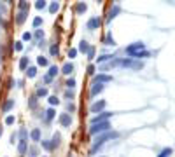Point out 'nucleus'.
<instances>
[{
	"label": "nucleus",
	"instance_id": "nucleus-1",
	"mask_svg": "<svg viewBox=\"0 0 175 157\" xmlns=\"http://www.w3.org/2000/svg\"><path fill=\"white\" fill-rule=\"evenodd\" d=\"M116 138H119V133L117 131H107V133H102V135H98L95 140H93V147H91V154H95L100 147L105 143V141H109V140H116Z\"/></svg>",
	"mask_w": 175,
	"mask_h": 157
},
{
	"label": "nucleus",
	"instance_id": "nucleus-2",
	"mask_svg": "<svg viewBox=\"0 0 175 157\" xmlns=\"http://www.w3.org/2000/svg\"><path fill=\"white\" fill-rule=\"evenodd\" d=\"M107 131H110V122L109 121L107 122L91 124V127H89V135L91 136H98V135H102V133H107Z\"/></svg>",
	"mask_w": 175,
	"mask_h": 157
},
{
	"label": "nucleus",
	"instance_id": "nucleus-3",
	"mask_svg": "<svg viewBox=\"0 0 175 157\" xmlns=\"http://www.w3.org/2000/svg\"><path fill=\"white\" fill-rule=\"evenodd\" d=\"M140 51H145V44L142 40H138V42H133V44H130V45H126V54L130 56V58H133L137 52H140Z\"/></svg>",
	"mask_w": 175,
	"mask_h": 157
},
{
	"label": "nucleus",
	"instance_id": "nucleus-4",
	"mask_svg": "<svg viewBox=\"0 0 175 157\" xmlns=\"http://www.w3.org/2000/svg\"><path fill=\"white\" fill-rule=\"evenodd\" d=\"M112 112H102V114H98L96 117H93L91 119V124H98V122H107L110 117H112Z\"/></svg>",
	"mask_w": 175,
	"mask_h": 157
},
{
	"label": "nucleus",
	"instance_id": "nucleus-5",
	"mask_svg": "<svg viewBox=\"0 0 175 157\" xmlns=\"http://www.w3.org/2000/svg\"><path fill=\"white\" fill-rule=\"evenodd\" d=\"M102 26V19L98 18V16H95V18H89L88 23H86V28L88 30H98Z\"/></svg>",
	"mask_w": 175,
	"mask_h": 157
},
{
	"label": "nucleus",
	"instance_id": "nucleus-6",
	"mask_svg": "<svg viewBox=\"0 0 175 157\" xmlns=\"http://www.w3.org/2000/svg\"><path fill=\"white\" fill-rule=\"evenodd\" d=\"M105 106H107V101H105V100H98L96 103L91 105V112H95V114H102L103 110H105Z\"/></svg>",
	"mask_w": 175,
	"mask_h": 157
},
{
	"label": "nucleus",
	"instance_id": "nucleus-7",
	"mask_svg": "<svg viewBox=\"0 0 175 157\" xmlns=\"http://www.w3.org/2000/svg\"><path fill=\"white\" fill-rule=\"evenodd\" d=\"M119 12H121V5H119V4H114L112 7H110V10H109V14H107V23H110Z\"/></svg>",
	"mask_w": 175,
	"mask_h": 157
},
{
	"label": "nucleus",
	"instance_id": "nucleus-8",
	"mask_svg": "<svg viewBox=\"0 0 175 157\" xmlns=\"http://www.w3.org/2000/svg\"><path fill=\"white\" fill-rule=\"evenodd\" d=\"M58 121H60V124L63 126V127H70V124H72V115L70 114H60V117H58Z\"/></svg>",
	"mask_w": 175,
	"mask_h": 157
},
{
	"label": "nucleus",
	"instance_id": "nucleus-9",
	"mask_svg": "<svg viewBox=\"0 0 175 157\" xmlns=\"http://www.w3.org/2000/svg\"><path fill=\"white\" fill-rule=\"evenodd\" d=\"M103 89H105V87H103V84L93 82V84H91V91H89V96H91V98H95L96 94H100V93H102Z\"/></svg>",
	"mask_w": 175,
	"mask_h": 157
},
{
	"label": "nucleus",
	"instance_id": "nucleus-10",
	"mask_svg": "<svg viewBox=\"0 0 175 157\" xmlns=\"http://www.w3.org/2000/svg\"><path fill=\"white\" fill-rule=\"evenodd\" d=\"M95 82H98V84H107V82H112V75H105V73H98V75H95Z\"/></svg>",
	"mask_w": 175,
	"mask_h": 157
},
{
	"label": "nucleus",
	"instance_id": "nucleus-11",
	"mask_svg": "<svg viewBox=\"0 0 175 157\" xmlns=\"http://www.w3.org/2000/svg\"><path fill=\"white\" fill-rule=\"evenodd\" d=\"M89 47H91V45H89V44H88L86 40H81V42H79V49H77V52H83V54H88V51H89Z\"/></svg>",
	"mask_w": 175,
	"mask_h": 157
},
{
	"label": "nucleus",
	"instance_id": "nucleus-12",
	"mask_svg": "<svg viewBox=\"0 0 175 157\" xmlns=\"http://www.w3.org/2000/svg\"><path fill=\"white\" fill-rule=\"evenodd\" d=\"M103 44H105V45H109V47H116V40L112 39V33H110V31L105 35V39H103Z\"/></svg>",
	"mask_w": 175,
	"mask_h": 157
},
{
	"label": "nucleus",
	"instance_id": "nucleus-13",
	"mask_svg": "<svg viewBox=\"0 0 175 157\" xmlns=\"http://www.w3.org/2000/svg\"><path fill=\"white\" fill-rule=\"evenodd\" d=\"M172 154H173V148H172V147H165L163 150H159L158 157H170Z\"/></svg>",
	"mask_w": 175,
	"mask_h": 157
},
{
	"label": "nucleus",
	"instance_id": "nucleus-14",
	"mask_svg": "<svg viewBox=\"0 0 175 157\" xmlns=\"http://www.w3.org/2000/svg\"><path fill=\"white\" fill-rule=\"evenodd\" d=\"M72 72H74V65L72 63H65V65L62 66V73L63 75H70Z\"/></svg>",
	"mask_w": 175,
	"mask_h": 157
},
{
	"label": "nucleus",
	"instance_id": "nucleus-15",
	"mask_svg": "<svg viewBox=\"0 0 175 157\" xmlns=\"http://www.w3.org/2000/svg\"><path fill=\"white\" fill-rule=\"evenodd\" d=\"M26 16H28V12H18L16 14V25H23L26 21Z\"/></svg>",
	"mask_w": 175,
	"mask_h": 157
},
{
	"label": "nucleus",
	"instance_id": "nucleus-16",
	"mask_svg": "<svg viewBox=\"0 0 175 157\" xmlns=\"http://www.w3.org/2000/svg\"><path fill=\"white\" fill-rule=\"evenodd\" d=\"M37 98H46V96H49V91H47V87H37V94H35Z\"/></svg>",
	"mask_w": 175,
	"mask_h": 157
},
{
	"label": "nucleus",
	"instance_id": "nucleus-17",
	"mask_svg": "<svg viewBox=\"0 0 175 157\" xmlns=\"http://www.w3.org/2000/svg\"><path fill=\"white\" fill-rule=\"evenodd\" d=\"M26 150H28V141H21V140H20V141H18V152L23 156Z\"/></svg>",
	"mask_w": 175,
	"mask_h": 157
},
{
	"label": "nucleus",
	"instance_id": "nucleus-18",
	"mask_svg": "<svg viewBox=\"0 0 175 157\" xmlns=\"http://www.w3.org/2000/svg\"><path fill=\"white\" fill-rule=\"evenodd\" d=\"M54 117H56V110H54V108H47V110H46V122L53 121Z\"/></svg>",
	"mask_w": 175,
	"mask_h": 157
},
{
	"label": "nucleus",
	"instance_id": "nucleus-19",
	"mask_svg": "<svg viewBox=\"0 0 175 157\" xmlns=\"http://www.w3.org/2000/svg\"><path fill=\"white\" fill-rule=\"evenodd\" d=\"M86 10H88V5H86L84 2H79V4L75 5V12H77V14H84Z\"/></svg>",
	"mask_w": 175,
	"mask_h": 157
},
{
	"label": "nucleus",
	"instance_id": "nucleus-20",
	"mask_svg": "<svg viewBox=\"0 0 175 157\" xmlns=\"http://www.w3.org/2000/svg\"><path fill=\"white\" fill-rule=\"evenodd\" d=\"M18 9H20V12H28V9H30V5H28V2L21 0V2H18Z\"/></svg>",
	"mask_w": 175,
	"mask_h": 157
},
{
	"label": "nucleus",
	"instance_id": "nucleus-21",
	"mask_svg": "<svg viewBox=\"0 0 175 157\" xmlns=\"http://www.w3.org/2000/svg\"><path fill=\"white\" fill-rule=\"evenodd\" d=\"M149 56H151V52H149V51H140V52H137V54L133 56V60H138V61H140V60L149 58Z\"/></svg>",
	"mask_w": 175,
	"mask_h": 157
},
{
	"label": "nucleus",
	"instance_id": "nucleus-22",
	"mask_svg": "<svg viewBox=\"0 0 175 157\" xmlns=\"http://www.w3.org/2000/svg\"><path fill=\"white\" fill-rule=\"evenodd\" d=\"M30 66V61H28V58L25 56V58H21L20 60V70H25L26 72V68Z\"/></svg>",
	"mask_w": 175,
	"mask_h": 157
},
{
	"label": "nucleus",
	"instance_id": "nucleus-23",
	"mask_svg": "<svg viewBox=\"0 0 175 157\" xmlns=\"http://www.w3.org/2000/svg\"><path fill=\"white\" fill-rule=\"evenodd\" d=\"M37 66H49V60L46 56H39L37 58Z\"/></svg>",
	"mask_w": 175,
	"mask_h": 157
},
{
	"label": "nucleus",
	"instance_id": "nucleus-24",
	"mask_svg": "<svg viewBox=\"0 0 175 157\" xmlns=\"http://www.w3.org/2000/svg\"><path fill=\"white\" fill-rule=\"evenodd\" d=\"M12 106H14V100H11V98H9V100H5V103H4V106H2V110L7 114Z\"/></svg>",
	"mask_w": 175,
	"mask_h": 157
},
{
	"label": "nucleus",
	"instance_id": "nucleus-25",
	"mask_svg": "<svg viewBox=\"0 0 175 157\" xmlns=\"http://www.w3.org/2000/svg\"><path fill=\"white\" fill-rule=\"evenodd\" d=\"M58 72H60V68H58L56 65H49V72H47V75H49L51 79H53V77H56Z\"/></svg>",
	"mask_w": 175,
	"mask_h": 157
},
{
	"label": "nucleus",
	"instance_id": "nucleus-26",
	"mask_svg": "<svg viewBox=\"0 0 175 157\" xmlns=\"http://www.w3.org/2000/svg\"><path fill=\"white\" fill-rule=\"evenodd\" d=\"M30 138L33 141H41V129H32Z\"/></svg>",
	"mask_w": 175,
	"mask_h": 157
},
{
	"label": "nucleus",
	"instance_id": "nucleus-27",
	"mask_svg": "<svg viewBox=\"0 0 175 157\" xmlns=\"http://www.w3.org/2000/svg\"><path fill=\"white\" fill-rule=\"evenodd\" d=\"M60 141H62V135L60 133H54V136H53V140H51L53 148H56V147L60 145Z\"/></svg>",
	"mask_w": 175,
	"mask_h": 157
},
{
	"label": "nucleus",
	"instance_id": "nucleus-28",
	"mask_svg": "<svg viewBox=\"0 0 175 157\" xmlns=\"http://www.w3.org/2000/svg\"><path fill=\"white\" fill-rule=\"evenodd\" d=\"M26 75H28L30 79H33V77L37 75V66H28V68H26Z\"/></svg>",
	"mask_w": 175,
	"mask_h": 157
},
{
	"label": "nucleus",
	"instance_id": "nucleus-29",
	"mask_svg": "<svg viewBox=\"0 0 175 157\" xmlns=\"http://www.w3.org/2000/svg\"><path fill=\"white\" fill-rule=\"evenodd\" d=\"M47 101H49V105H51V108H53V106H58V105H60V100H58L56 96H47Z\"/></svg>",
	"mask_w": 175,
	"mask_h": 157
},
{
	"label": "nucleus",
	"instance_id": "nucleus-30",
	"mask_svg": "<svg viewBox=\"0 0 175 157\" xmlns=\"http://www.w3.org/2000/svg\"><path fill=\"white\" fill-rule=\"evenodd\" d=\"M41 145H42V148H46L47 152H51V150H53V143H51V141H47V140H42Z\"/></svg>",
	"mask_w": 175,
	"mask_h": 157
},
{
	"label": "nucleus",
	"instance_id": "nucleus-31",
	"mask_svg": "<svg viewBox=\"0 0 175 157\" xmlns=\"http://www.w3.org/2000/svg\"><path fill=\"white\" fill-rule=\"evenodd\" d=\"M58 9H60V2H51V5H49V12L54 14Z\"/></svg>",
	"mask_w": 175,
	"mask_h": 157
},
{
	"label": "nucleus",
	"instance_id": "nucleus-32",
	"mask_svg": "<svg viewBox=\"0 0 175 157\" xmlns=\"http://www.w3.org/2000/svg\"><path fill=\"white\" fill-rule=\"evenodd\" d=\"M109 60H114V58L110 56V54H103V56H98V60H96V61H98V63H105V61H109Z\"/></svg>",
	"mask_w": 175,
	"mask_h": 157
},
{
	"label": "nucleus",
	"instance_id": "nucleus-33",
	"mask_svg": "<svg viewBox=\"0 0 175 157\" xmlns=\"http://www.w3.org/2000/svg\"><path fill=\"white\" fill-rule=\"evenodd\" d=\"M18 136L21 138V141H26V138H28V131H26V129H20Z\"/></svg>",
	"mask_w": 175,
	"mask_h": 157
},
{
	"label": "nucleus",
	"instance_id": "nucleus-34",
	"mask_svg": "<svg viewBox=\"0 0 175 157\" xmlns=\"http://www.w3.org/2000/svg\"><path fill=\"white\" fill-rule=\"evenodd\" d=\"M58 52H60V49H58V44H54V45H51V47H49V54H51V56H58Z\"/></svg>",
	"mask_w": 175,
	"mask_h": 157
},
{
	"label": "nucleus",
	"instance_id": "nucleus-35",
	"mask_svg": "<svg viewBox=\"0 0 175 157\" xmlns=\"http://www.w3.org/2000/svg\"><path fill=\"white\" fill-rule=\"evenodd\" d=\"M28 106H30L32 110H33V108H37V96H32V98H30V101H28Z\"/></svg>",
	"mask_w": 175,
	"mask_h": 157
},
{
	"label": "nucleus",
	"instance_id": "nucleus-36",
	"mask_svg": "<svg viewBox=\"0 0 175 157\" xmlns=\"http://www.w3.org/2000/svg\"><path fill=\"white\" fill-rule=\"evenodd\" d=\"M33 37H35V39H37V40H44V31L42 30H35V33H33Z\"/></svg>",
	"mask_w": 175,
	"mask_h": 157
},
{
	"label": "nucleus",
	"instance_id": "nucleus-37",
	"mask_svg": "<svg viewBox=\"0 0 175 157\" xmlns=\"http://www.w3.org/2000/svg\"><path fill=\"white\" fill-rule=\"evenodd\" d=\"M46 4H47V2H44V0H37V2H35V9H46Z\"/></svg>",
	"mask_w": 175,
	"mask_h": 157
},
{
	"label": "nucleus",
	"instance_id": "nucleus-38",
	"mask_svg": "<svg viewBox=\"0 0 175 157\" xmlns=\"http://www.w3.org/2000/svg\"><path fill=\"white\" fill-rule=\"evenodd\" d=\"M133 70H140V68H144V61H138V60H135L133 66H131Z\"/></svg>",
	"mask_w": 175,
	"mask_h": 157
},
{
	"label": "nucleus",
	"instance_id": "nucleus-39",
	"mask_svg": "<svg viewBox=\"0 0 175 157\" xmlns=\"http://www.w3.org/2000/svg\"><path fill=\"white\" fill-rule=\"evenodd\" d=\"M41 25H42V18L37 16V18L33 19V28H35V30H39V26H41Z\"/></svg>",
	"mask_w": 175,
	"mask_h": 157
},
{
	"label": "nucleus",
	"instance_id": "nucleus-40",
	"mask_svg": "<svg viewBox=\"0 0 175 157\" xmlns=\"http://www.w3.org/2000/svg\"><path fill=\"white\" fill-rule=\"evenodd\" d=\"M25 49V45H23V42H14V51H23Z\"/></svg>",
	"mask_w": 175,
	"mask_h": 157
},
{
	"label": "nucleus",
	"instance_id": "nucleus-41",
	"mask_svg": "<svg viewBox=\"0 0 175 157\" xmlns=\"http://www.w3.org/2000/svg\"><path fill=\"white\" fill-rule=\"evenodd\" d=\"M32 37H33V33H30V31H25V33H23V40L25 42L32 40Z\"/></svg>",
	"mask_w": 175,
	"mask_h": 157
},
{
	"label": "nucleus",
	"instance_id": "nucleus-42",
	"mask_svg": "<svg viewBox=\"0 0 175 157\" xmlns=\"http://www.w3.org/2000/svg\"><path fill=\"white\" fill-rule=\"evenodd\" d=\"M14 121H16V119H14V115H7V117H5V124H7V126L14 124Z\"/></svg>",
	"mask_w": 175,
	"mask_h": 157
},
{
	"label": "nucleus",
	"instance_id": "nucleus-43",
	"mask_svg": "<svg viewBox=\"0 0 175 157\" xmlns=\"http://www.w3.org/2000/svg\"><path fill=\"white\" fill-rule=\"evenodd\" d=\"M75 56H77V49H68V58H70V60H74V58H75Z\"/></svg>",
	"mask_w": 175,
	"mask_h": 157
},
{
	"label": "nucleus",
	"instance_id": "nucleus-44",
	"mask_svg": "<svg viewBox=\"0 0 175 157\" xmlns=\"http://www.w3.org/2000/svg\"><path fill=\"white\" fill-rule=\"evenodd\" d=\"M93 58H95V47H89V51H88V60H93Z\"/></svg>",
	"mask_w": 175,
	"mask_h": 157
},
{
	"label": "nucleus",
	"instance_id": "nucleus-45",
	"mask_svg": "<svg viewBox=\"0 0 175 157\" xmlns=\"http://www.w3.org/2000/svg\"><path fill=\"white\" fill-rule=\"evenodd\" d=\"M86 72L89 73V75H95V72H96V68H95V65H89V66H88V70H86Z\"/></svg>",
	"mask_w": 175,
	"mask_h": 157
},
{
	"label": "nucleus",
	"instance_id": "nucleus-46",
	"mask_svg": "<svg viewBox=\"0 0 175 157\" xmlns=\"http://www.w3.org/2000/svg\"><path fill=\"white\" fill-rule=\"evenodd\" d=\"M67 110H68L70 114H72V112H75V105H74V103H67Z\"/></svg>",
	"mask_w": 175,
	"mask_h": 157
},
{
	"label": "nucleus",
	"instance_id": "nucleus-47",
	"mask_svg": "<svg viewBox=\"0 0 175 157\" xmlns=\"http://www.w3.org/2000/svg\"><path fill=\"white\" fill-rule=\"evenodd\" d=\"M65 98H68V100H74V91H65Z\"/></svg>",
	"mask_w": 175,
	"mask_h": 157
},
{
	"label": "nucleus",
	"instance_id": "nucleus-48",
	"mask_svg": "<svg viewBox=\"0 0 175 157\" xmlns=\"http://www.w3.org/2000/svg\"><path fill=\"white\" fill-rule=\"evenodd\" d=\"M16 141H18V135H16V133H12V135H11V143L14 145Z\"/></svg>",
	"mask_w": 175,
	"mask_h": 157
},
{
	"label": "nucleus",
	"instance_id": "nucleus-49",
	"mask_svg": "<svg viewBox=\"0 0 175 157\" xmlns=\"http://www.w3.org/2000/svg\"><path fill=\"white\" fill-rule=\"evenodd\" d=\"M67 86H68V87H74V86H75V80H74V79H68V80H67Z\"/></svg>",
	"mask_w": 175,
	"mask_h": 157
},
{
	"label": "nucleus",
	"instance_id": "nucleus-50",
	"mask_svg": "<svg viewBox=\"0 0 175 157\" xmlns=\"http://www.w3.org/2000/svg\"><path fill=\"white\" fill-rule=\"evenodd\" d=\"M51 80H53V79L49 77V75H44V82H46V84H49Z\"/></svg>",
	"mask_w": 175,
	"mask_h": 157
},
{
	"label": "nucleus",
	"instance_id": "nucleus-51",
	"mask_svg": "<svg viewBox=\"0 0 175 157\" xmlns=\"http://www.w3.org/2000/svg\"><path fill=\"white\" fill-rule=\"evenodd\" d=\"M12 87H14V80H12V79H9V89H12Z\"/></svg>",
	"mask_w": 175,
	"mask_h": 157
},
{
	"label": "nucleus",
	"instance_id": "nucleus-52",
	"mask_svg": "<svg viewBox=\"0 0 175 157\" xmlns=\"http://www.w3.org/2000/svg\"><path fill=\"white\" fill-rule=\"evenodd\" d=\"M2 135H4V127H2V124H0V138H2Z\"/></svg>",
	"mask_w": 175,
	"mask_h": 157
},
{
	"label": "nucleus",
	"instance_id": "nucleus-53",
	"mask_svg": "<svg viewBox=\"0 0 175 157\" xmlns=\"http://www.w3.org/2000/svg\"><path fill=\"white\" fill-rule=\"evenodd\" d=\"M0 23H4V21H2V18H0Z\"/></svg>",
	"mask_w": 175,
	"mask_h": 157
}]
</instances>
